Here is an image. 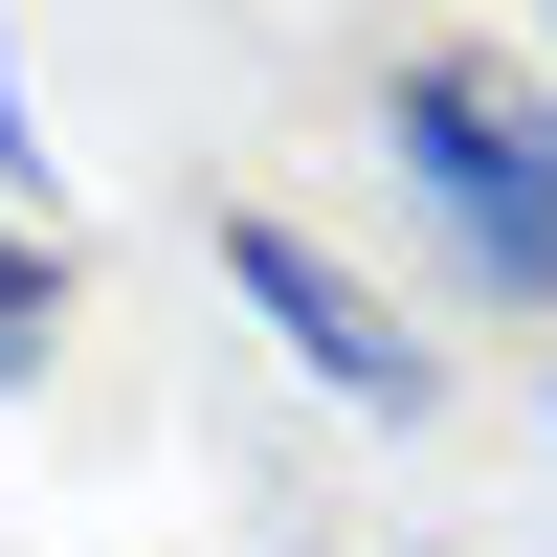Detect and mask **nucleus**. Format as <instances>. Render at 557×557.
Instances as JSON below:
<instances>
[{
    "instance_id": "nucleus-1",
    "label": "nucleus",
    "mask_w": 557,
    "mask_h": 557,
    "mask_svg": "<svg viewBox=\"0 0 557 557\" xmlns=\"http://www.w3.org/2000/svg\"><path fill=\"white\" fill-rule=\"evenodd\" d=\"M401 157L446 178V223H469V268L491 290H557V112H513L491 67H401Z\"/></svg>"
},
{
    "instance_id": "nucleus-2",
    "label": "nucleus",
    "mask_w": 557,
    "mask_h": 557,
    "mask_svg": "<svg viewBox=\"0 0 557 557\" xmlns=\"http://www.w3.org/2000/svg\"><path fill=\"white\" fill-rule=\"evenodd\" d=\"M223 290H246L268 335L335 380V401H401V424H424V335H401V312H357V268H335V246H290V223H223Z\"/></svg>"
},
{
    "instance_id": "nucleus-3",
    "label": "nucleus",
    "mask_w": 557,
    "mask_h": 557,
    "mask_svg": "<svg viewBox=\"0 0 557 557\" xmlns=\"http://www.w3.org/2000/svg\"><path fill=\"white\" fill-rule=\"evenodd\" d=\"M45 335H67V290H45V246H0V380H45Z\"/></svg>"
},
{
    "instance_id": "nucleus-4",
    "label": "nucleus",
    "mask_w": 557,
    "mask_h": 557,
    "mask_svg": "<svg viewBox=\"0 0 557 557\" xmlns=\"http://www.w3.org/2000/svg\"><path fill=\"white\" fill-rule=\"evenodd\" d=\"M23 157H45V134H23V45H0V178H23Z\"/></svg>"
}]
</instances>
